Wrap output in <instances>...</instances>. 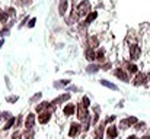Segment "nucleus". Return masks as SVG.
<instances>
[{"label": "nucleus", "mask_w": 150, "mask_h": 139, "mask_svg": "<svg viewBox=\"0 0 150 139\" xmlns=\"http://www.w3.org/2000/svg\"><path fill=\"white\" fill-rule=\"evenodd\" d=\"M67 7H69V0H60V3H58V15L60 16H66Z\"/></svg>", "instance_id": "obj_16"}, {"label": "nucleus", "mask_w": 150, "mask_h": 139, "mask_svg": "<svg viewBox=\"0 0 150 139\" xmlns=\"http://www.w3.org/2000/svg\"><path fill=\"white\" fill-rule=\"evenodd\" d=\"M69 84H70V80H60V81H55V83H54V87L63 89V87H66V86H69Z\"/></svg>", "instance_id": "obj_25"}, {"label": "nucleus", "mask_w": 150, "mask_h": 139, "mask_svg": "<svg viewBox=\"0 0 150 139\" xmlns=\"http://www.w3.org/2000/svg\"><path fill=\"white\" fill-rule=\"evenodd\" d=\"M18 98H19L18 96H10V97H7L6 100H7L9 103H15V101H18Z\"/></svg>", "instance_id": "obj_34"}, {"label": "nucleus", "mask_w": 150, "mask_h": 139, "mask_svg": "<svg viewBox=\"0 0 150 139\" xmlns=\"http://www.w3.org/2000/svg\"><path fill=\"white\" fill-rule=\"evenodd\" d=\"M85 59L89 61V62L96 61V49L91 48V46H86V49H85Z\"/></svg>", "instance_id": "obj_12"}, {"label": "nucleus", "mask_w": 150, "mask_h": 139, "mask_svg": "<svg viewBox=\"0 0 150 139\" xmlns=\"http://www.w3.org/2000/svg\"><path fill=\"white\" fill-rule=\"evenodd\" d=\"M111 68H112V62H111V61L100 65V70H102V71H108V70H111Z\"/></svg>", "instance_id": "obj_29"}, {"label": "nucleus", "mask_w": 150, "mask_h": 139, "mask_svg": "<svg viewBox=\"0 0 150 139\" xmlns=\"http://www.w3.org/2000/svg\"><path fill=\"white\" fill-rule=\"evenodd\" d=\"M88 46L98 49V46H99V38L96 35H89L88 36Z\"/></svg>", "instance_id": "obj_17"}, {"label": "nucleus", "mask_w": 150, "mask_h": 139, "mask_svg": "<svg viewBox=\"0 0 150 139\" xmlns=\"http://www.w3.org/2000/svg\"><path fill=\"white\" fill-rule=\"evenodd\" d=\"M139 139H150V135H143V136H140Z\"/></svg>", "instance_id": "obj_37"}, {"label": "nucleus", "mask_w": 150, "mask_h": 139, "mask_svg": "<svg viewBox=\"0 0 150 139\" xmlns=\"http://www.w3.org/2000/svg\"><path fill=\"white\" fill-rule=\"evenodd\" d=\"M35 22H37V19L32 17V19L29 20V23H28V28H34V26H35Z\"/></svg>", "instance_id": "obj_35"}, {"label": "nucleus", "mask_w": 150, "mask_h": 139, "mask_svg": "<svg viewBox=\"0 0 150 139\" xmlns=\"http://www.w3.org/2000/svg\"><path fill=\"white\" fill-rule=\"evenodd\" d=\"M82 131H83V129H82V125H80L79 122H73V123H70V126H69L67 135H69V138H76V136H79V133H80Z\"/></svg>", "instance_id": "obj_6"}, {"label": "nucleus", "mask_w": 150, "mask_h": 139, "mask_svg": "<svg viewBox=\"0 0 150 139\" xmlns=\"http://www.w3.org/2000/svg\"><path fill=\"white\" fill-rule=\"evenodd\" d=\"M146 126H147V125H146V122H137L133 128H134L136 131H144V129H146Z\"/></svg>", "instance_id": "obj_27"}, {"label": "nucleus", "mask_w": 150, "mask_h": 139, "mask_svg": "<svg viewBox=\"0 0 150 139\" xmlns=\"http://www.w3.org/2000/svg\"><path fill=\"white\" fill-rule=\"evenodd\" d=\"M3 44H4V39H0V48L3 46Z\"/></svg>", "instance_id": "obj_38"}, {"label": "nucleus", "mask_w": 150, "mask_h": 139, "mask_svg": "<svg viewBox=\"0 0 150 139\" xmlns=\"http://www.w3.org/2000/svg\"><path fill=\"white\" fill-rule=\"evenodd\" d=\"M41 97H42V93H35V94H34V96L31 97L29 103H31V104H34V103H35V101H38V100H40Z\"/></svg>", "instance_id": "obj_28"}, {"label": "nucleus", "mask_w": 150, "mask_h": 139, "mask_svg": "<svg viewBox=\"0 0 150 139\" xmlns=\"http://www.w3.org/2000/svg\"><path fill=\"white\" fill-rule=\"evenodd\" d=\"M35 129H25V132L22 133L23 139H35Z\"/></svg>", "instance_id": "obj_22"}, {"label": "nucleus", "mask_w": 150, "mask_h": 139, "mask_svg": "<svg viewBox=\"0 0 150 139\" xmlns=\"http://www.w3.org/2000/svg\"><path fill=\"white\" fill-rule=\"evenodd\" d=\"M105 122H102V123H99L96 128H95V132H93V139H102V136H103V133H105Z\"/></svg>", "instance_id": "obj_13"}, {"label": "nucleus", "mask_w": 150, "mask_h": 139, "mask_svg": "<svg viewBox=\"0 0 150 139\" xmlns=\"http://www.w3.org/2000/svg\"><path fill=\"white\" fill-rule=\"evenodd\" d=\"M10 139H23V136H22V133H21L19 131H15V132L10 135Z\"/></svg>", "instance_id": "obj_31"}, {"label": "nucleus", "mask_w": 150, "mask_h": 139, "mask_svg": "<svg viewBox=\"0 0 150 139\" xmlns=\"http://www.w3.org/2000/svg\"><path fill=\"white\" fill-rule=\"evenodd\" d=\"M15 125H16V116H12V117H10V119H7V120H6V123L3 125V132L10 131Z\"/></svg>", "instance_id": "obj_18"}, {"label": "nucleus", "mask_w": 150, "mask_h": 139, "mask_svg": "<svg viewBox=\"0 0 150 139\" xmlns=\"http://www.w3.org/2000/svg\"><path fill=\"white\" fill-rule=\"evenodd\" d=\"M35 125H37V116H35L34 112H31V113H28V115L25 116L23 128H25V129H34Z\"/></svg>", "instance_id": "obj_5"}, {"label": "nucleus", "mask_w": 150, "mask_h": 139, "mask_svg": "<svg viewBox=\"0 0 150 139\" xmlns=\"http://www.w3.org/2000/svg\"><path fill=\"white\" fill-rule=\"evenodd\" d=\"M51 109V103L50 101H41L40 104L35 106V113H42L45 110H50Z\"/></svg>", "instance_id": "obj_15"}, {"label": "nucleus", "mask_w": 150, "mask_h": 139, "mask_svg": "<svg viewBox=\"0 0 150 139\" xmlns=\"http://www.w3.org/2000/svg\"><path fill=\"white\" fill-rule=\"evenodd\" d=\"M99 83L102 86H105V87H108V89H111V90H118V86H115V84H112L111 81H108V80H99Z\"/></svg>", "instance_id": "obj_24"}, {"label": "nucleus", "mask_w": 150, "mask_h": 139, "mask_svg": "<svg viewBox=\"0 0 150 139\" xmlns=\"http://www.w3.org/2000/svg\"><path fill=\"white\" fill-rule=\"evenodd\" d=\"M147 83H149V80H147V74L143 73V71H139V73L134 75V78H133V86H136V87L146 86Z\"/></svg>", "instance_id": "obj_3"}, {"label": "nucleus", "mask_w": 150, "mask_h": 139, "mask_svg": "<svg viewBox=\"0 0 150 139\" xmlns=\"http://www.w3.org/2000/svg\"><path fill=\"white\" fill-rule=\"evenodd\" d=\"M3 122V116H1V112H0V123Z\"/></svg>", "instance_id": "obj_39"}, {"label": "nucleus", "mask_w": 150, "mask_h": 139, "mask_svg": "<svg viewBox=\"0 0 150 139\" xmlns=\"http://www.w3.org/2000/svg\"><path fill=\"white\" fill-rule=\"evenodd\" d=\"M76 109H77V106H76L74 103H67V104L63 106L61 112H63V115H64L66 117H71V116L76 115Z\"/></svg>", "instance_id": "obj_9"}, {"label": "nucleus", "mask_w": 150, "mask_h": 139, "mask_svg": "<svg viewBox=\"0 0 150 139\" xmlns=\"http://www.w3.org/2000/svg\"><path fill=\"white\" fill-rule=\"evenodd\" d=\"M7 19H9L7 12H6V10H3V9H0V23H4Z\"/></svg>", "instance_id": "obj_26"}, {"label": "nucleus", "mask_w": 150, "mask_h": 139, "mask_svg": "<svg viewBox=\"0 0 150 139\" xmlns=\"http://www.w3.org/2000/svg\"><path fill=\"white\" fill-rule=\"evenodd\" d=\"M76 115H77V119H79L80 122H83L91 113L88 112V107H85L82 103H79V104H77V109H76Z\"/></svg>", "instance_id": "obj_10"}, {"label": "nucleus", "mask_w": 150, "mask_h": 139, "mask_svg": "<svg viewBox=\"0 0 150 139\" xmlns=\"http://www.w3.org/2000/svg\"><path fill=\"white\" fill-rule=\"evenodd\" d=\"M76 12L80 17H86L91 12H92V6L89 3V0H82L77 6H76Z\"/></svg>", "instance_id": "obj_2"}, {"label": "nucleus", "mask_w": 150, "mask_h": 139, "mask_svg": "<svg viewBox=\"0 0 150 139\" xmlns=\"http://www.w3.org/2000/svg\"><path fill=\"white\" fill-rule=\"evenodd\" d=\"M82 104H83L85 107H88V109H89V106H91V100H89V97H88V96H83V97H82Z\"/></svg>", "instance_id": "obj_30"}, {"label": "nucleus", "mask_w": 150, "mask_h": 139, "mask_svg": "<svg viewBox=\"0 0 150 139\" xmlns=\"http://www.w3.org/2000/svg\"><path fill=\"white\" fill-rule=\"evenodd\" d=\"M70 97H71V94L70 93H64V94H60V96H57L51 103L54 104V106H57V104H60V103H64V101H67V100H70Z\"/></svg>", "instance_id": "obj_14"}, {"label": "nucleus", "mask_w": 150, "mask_h": 139, "mask_svg": "<svg viewBox=\"0 0 150 139\" xmlns=\"http://www.w3.org/2000/svg\"><path fill=\"white\" fill-rule=\"evenodd\" d=\"M147 80H149V83H150V73H147Z\"/></svg>", "instance_id": "obj_40"}, {"label": "nucleus", "mask_w": 150, "mask_h": 139, "mask_svg": "<svg viewBox=\"0 0 150 139\" xmlns=\"http://www.w3.org/2000/svg\"><path fill=\"white\" fill-rule=\"evenodd\" d=\"M142 54H143L142 46L139 45L137 42H131V44L128 45V59H130V61H133V62L139 61V59L142 58Z\"/></svg>", "instance_id": "obj_1"}, {"label": "nucleus", "mask_w": 150, "mask_h": 139, "mask_svg": "<svg viewBox=\"0 0 150 139\" xmlns=\"http://www.w3.org/2000/svg\"><path fill=\"white\" fill-rule=\"evenodd\" d=\"M98 16H99V13H98L96 10H92V12H91V13H89V15L85 17V23L91 25L93 20H96V19H98Z\"/></svg>", "instance_id": "obj_20"}, {"label": "nucleus", "mask_w": 150, "mask_h": 139, "mask_svg": "<svg viewBox=\"0 0 150 139\" xmlns=\"http://www.w3.org/2000/svg\"><path fill=\"white\" fill-rule=\"evenodd\" d=\"M6 12H7V15H9V16H16V10H15L13 7H9Z\"/></svg>", "instance_id": "obj_33"}, {"label": "nucleus", "mask_w": 150, "mask_h": 139, "mask_svg": "<svg viewBox=\"0 0 150 139\" xmlns=\"http://www.w3.org/2000/svg\"><path fill=\"white\" fill-rule=\"evenodd\" d=\"M122 68L128 73V74H131V75H136L137 73H139V67L134 64V62H131V61H124L122 62Z\"/></svg>", "instance_id": "obj_11"}, {"label": "nucleus", "mask_w": 150, "mask_h": 139, "mask_svg": "<svg viewBox=\"0 0 150 139\" xmlns=\"http://www.w3.org/2000/svg\"><path fill=\"white\" fill-rule=\"evenodd\" d=\"M106 58H105V48H98L96 49V61L103 62Z\"/></svg>", "instance_id": "obj_23"}, {"label": "nucleus", "mask_w": 150, "mask_h": 139, "mask_svg": "<svg viewBox=\"0 0 150 139\" xmlns=\"http://www.w3.org/2000/svg\"><path fill=\"white\" fill-rule=\"evenodd\" d=\"M125 139H139V136H137V135H128Z\"/></svg>", "instance_id": "obj_36"}, {"label": "nucleus", "mask_w": 150, "mask_h": 139, "mask_svg": "<svg viewBox=\"0 0 150 139\" xmlns=\"http://www.w3.org/2000/svg\"><path fill=\"white\" fill-rule=\"evenodd\" d=\"M52 119V110H45L42 113H38V123L41 126H45L47 123H50V120Z\"/></svg>", "instance_id": "obj_7"}, {"label": "nucleus", "mask_w": 150, "mask_h": 139, "mask_svg": "<svg viewBox=\"0 0 150 139\" xmlns=\"http://www.w3.org/2000/svg\"><path fill=\"white\" fill-rule=\"evenodd\" d=\"M130 128H133V125H131V122L128 120V117H125V119H121V120H120V129L127 131V129H130Z\"/></svg>", "instance_id": "obj_21"}, {"label": "nucleus", "mask_w": 150, "mask_h": 139, "mask_svg": "<svg viewBox=\"0 0 150 139\" xmlns=\"http://www.w3.org/2000/svg\"><path fill=\"white\" fill-rule=\"evenodd\" d=\"M115 119H117V116H115V115H111L109 117H106V119H105V125H111Z\"/></svg>", "instance_id": "obj_32"}, {"label": "nucleus", "mask_w": 150, "mask_h": 139, "mask_svg": "<svg viewBox=\"0 0 150 139\" xmlns=\"http://www.w3.org/2000/svg\"><path fill=\"white\" fill-rule=\"evenodd\" d=\"M99 70H100V65H99V64L91 62V64H89V65L86 67V70H85V71H86L88 74H96V73H98Z\"/></svg>", "instance_id": "obj_19"}, {"label": "nucleus", "mask_w": 150, "mask_h": 139, "mask_svg": "<svg viewBox=\"0 0 150 139\" xmlns=\"http://www.w3.org/2000/svg\"><path fill=\"white\" fill-rule=\"evenodd\" d=\"M120 135V131H118V126L117 125H108V128L105 129V136L106 139H117Z\"/></svg>", "instance_id": "obj_8"}, {"label": "nucleus", "mask_w": 150, "mask_h": 139, "mask_svg": "<svg viewBox=\"0 0 150 139\" xmlns=\"http://www.w3.org/2000/svg\"><path fill=\"white\" fill-rule=\"evenodd\" d=\"M114 75L118 78V80H121L122 83H130V74L122 68V67H117V68H114Z\"/></svg>", "instance_id": "obj_4"}]
</instances>
